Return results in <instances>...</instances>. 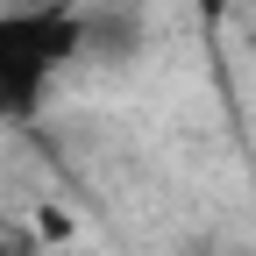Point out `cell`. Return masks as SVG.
<instances>
[{
  "instance_id": "1",
  "label": "cell",
  "mask_w": 256,
  "mask_h": 256,
  "mask_svg": "<svg viewBox=\"0 0 256 256\" xmlns=\"http://www.w3.org/2000/svg\"><path fill=\"white\" fill-rule=\"evenodd\" d=\"M72 14H0V114H28L50 72L78 50Z\"/></svg>"
},
{
  "instance_id": "2",
  "label": "cell",
  "mask_w": 256,
  "mask_h": 256,
  "mask_svg": "<svg viewBox=\"0 0 256 256\" xmlns=\"http://www.w3.org/2000/svg\"><path fill=\"white\" fill-rule=\"evenodd\" d=\"M192 8H200V14H228V0H192Z\"/></svg>"
},
{
  "instance_id": "3",
  "label": "cell",
  "mask_w": 256,
  "mask_h": 256,
  "mask_svg": "<svg viewBox=\"0 0 256 256\" xmlns=\"http://www.w3.org/2000/svg\"><path fill=\"white\" fill-rule=\"evenodd\" d=\"M0 256H22V249H14V242H0Z\"/></svg>"
}]
</instances>
